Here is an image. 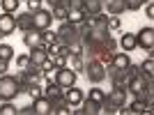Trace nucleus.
Segmentation results:
<instances>
[{
	"instance_id": "1",
	"label": "nucleus",
	"mask_w": 154,
	"mask_h": 115,
	"mask_svg": "<svg viewBox=\"0 0 154 115\" xmlns=\"http://www.w3.org/2000/svg\"><path fill=\"white\" fill-rule=\"evenodd\" d=\"M21 95L19 81L12 74H0V101H14Z\"/></svg>"
},
{
	"instance_id": "2",
	"label": "nucleus",
	"mask_w": 154,
	"mask_h": 115,
	"mask_svg": "<svg viewBox=\"0 0 154 115\" xmlns=\"http://www.w3.org/2000/svg\"><path fill=\"white\" fill-rule=\"evenodd\" d=\"M83 71H85V76H88V81L94 83V85H99L103 78H106V67L99 62V58H85L83 60Z\"/></svg>"
},
{
	"instance_id": "3",
	"label": "nucleus",
	"mask_w": 154,
	"mask_h": 115,
	"mask_svg": "<svg viewBox=\"0 0 154 115\" xmlns=\"http://www.w3.org/2000/svg\"><path fill=\"white\" fill-rule=\"evenodd\" d=\"M58 35V44H64V46H71L74 42H81V35H78V28L69 21H60V28L55 30Z\"/></svg>"
},
{
	"instance_id": "4",
	"label": "nucleus",
	"mask_w": 154,
	"mask_h": 115,
	"mask_svg": "<svg viewBox=\"0 0 154 115\" xmlns=\"http://www.w3.org/2000/svg\"><path fill=\"white\" fill-rule=\"evenodd\" d=\"M136 48H143L147 53L154 51V28L152 26H145L136 32Z\"/></svg>"
},
{
	"instance_id": "5",
	"label": "nucleus",
	"mask_w": 154,
	"mask_h": 115,
	"mask_svg": "<svg viewBox=\"0 0 154 115\" xmlns=\"http://www.w3.org/2000/svg\"><path fill=\"white\" fill-rule=\"evenodd\" d=\"M32 14V30H46V28H51V23H53V14H51V9H37V12H30Z\"/></svg>"
},
{
	"instance_id": "6",
	"label": "nucleus",
	"mask_w": 154,
	"mask_h": 115,
	"mask_svg": "<svg viewBox=\"0 0 154 115\" xmlns=\"http://www.w3.org/2000/svg\"><path fill=\"white\" fill-rule=\"evenodd\" d=\"M103 104H108V106H113V108L120 110V106L127 104V88H113V90H108Z\"/></svg>"
},
{
	"instance_id": "7",
	"label": "nucleus",
	"mask_w": 154,
	"mask_h": 115,
	"mask_svg": "<svg viewBox=\"0 0 154 115\" xmlns=\"http://www.w3.org/2000/svg\"><path fill=\"white\" fill-rule=\"evenodd\" d=\"M76 78H78V74H76L74 69H69L67 64H64V67H60V69H55V83H58L60 88L76 85Z\"/></svg>"
},
{
	"instance_id": "8",
	"label": "nucleus",
	"mask_w": 154,
	"mask_h": 115,
	"mask_svg": "<svg viewBox=\"0 0 154 115\" xmlns=\"http://www.w3.org/2000/svg\"><path fill=\"white\" fill-rule=\"evenodd\" d=\"M62 97L69 106H81V101H83V90L76 88V85H69V88H62Z\"/></svg>"
},
{
	"instance_id": "9",
	"label": "nucleus",
	"mask_w": 154,
	"mask_h": 115,
	"mask_svg": "<svg viewBox=\"0 0 154 115\" xmlns=\"http://www.w3.org/2000/svg\"><path fill=\"white\" fill-rule=\"evenodd\" d=\"M0 32L9 37L12 32H16V16L9 12H0Z\"/></svg>"
},
{
	"instance_id": "10",
	"label": "nucleus",
	"mask_w": 154,
	"mask_h": 115,
	"mask_svg": "<svg viewBox=\"0 0 154 115\" xmlns=\"http://www.w3.org/2000/svg\"><path fill=\"white\" fill-rule=\"evenodd\" d=\"M32 106H35V115H51V99H46L44 95L32 99Z\"/></svg>"
},
{
	"instance_id": "11",
	"label": "nucleus",
	"mask_w": 154,
	"mask_h": 115,
	"mask_svg": "<svg viewBox=\"0 0 154 115\" xmlns=\"http://www.w3.org/2000/svg\"><path fill=\"white\" fill-rule=\"evenodd\" d=\"M81 113L83 115H99L101 113V104L92 101L88 97H83V101H81Z\"/></svg>"
},
{
	"instance_id": "12",
	"label": "nucleus",
	"mask_w": 154,
	"mask_h": 115,
	"mask_svg": "<svg viewBox=\"0 0 154 115\" xmlns=\"http://www.w3.org/2000/svg\"><path fill=\"white\" fill-rule=\"evenodd\" d=\"M129 64H131V58H129L127 51H124V53H113V62H110V67H115V69L124 71Z\"/></svg>"
},
{
	"instance_id": "13",
	"label": "nucleus",
	"mask_w": 154,
	"mask_h": 115,
	"mask_svg": "<svg viewBox=\"0 0 154 115\" xmlns=\"http://www.w3.org/2000/svg\"><path fill=\"white\" fill-rule=\"evenodd\" d=\"M16 28H19L21 32L32 30V14H30V12H21V14H16Z\"/></svg>"
},
{
	"instance_id": "14",
	"label": "nucleus",
	"mask_w": 154,
	"mask_h": 115,
	"mask_svg": "<svg viewBox=\"0 0 154 115\" xmlns=\"http://www.w3.org/2000/svg\"><path fill=\"white\" fill-rule=\"evenodd\" d=\"M117 46H122V51L131 53L136 48V35L134 32H124L122 37H120V42H117Z\"/></svg>"
},
{
	"instance_id": "15",
	"label": "nucleus",
	"mask_w": 154,
	"mask_h": 115,
	"mask_svg": "<svg viewBox=\"0 0 154 115\" xmlns=\"http://www.w3.org/2000/svg\"><path fill=\"white\" fill-rule=\"evenodd\" d=\"M83 12L88 14V16H94V14L103 12L101 0H83Z\"/></svg>"
},
{
	"instance_id": "16",
	"label": "nucleus",
	"mask_w": 154,
	"mask_h": 115,
	"mask_svg": "<svg viewBox=\"0 0 154 115\" xmlns=\"http://www.w3.org/2000/svg\"><path fill=\"white\" fill-rule=\"evenodd\" d=\"M42 95H44L46 99H55V97L62 95V88L53 81V83H46V88H42Z\"/></svg>"
},
{
	"instance_id": "17",
	"label": "nucleus",
	"mask_w": 154,
	"mask_h": 115,
	"mask_svg": "<svg viewBox=\"0 0 154 115\" xmlns=\"http://www.w3.org/2000/svg\"><path fill=\"white\" fill-rule=\"evenodd\" d=\"M28 55H30V64H42L46 60V51L44 48H39V46H35V48H30V53H28Z\"/></svg>"
},
{
	"instance_id": "18",
	"label": "nucleus",
	"mask_w": 154,
	"mask_h": 115,
	"mask_svg": "<svg viewBox=\"0 0 154 115\" xmlns=\"http://www.w3.org/2000/svg\"><path fill=\"white\" fill-rule=\"evenodd\" d=\"M23 44H26L28 48H35V46L39 44V32H37V30H28V32H23Z\"/></svg>"
},
{
	"instance_id": "19",
	"label": "nucleus",
	"mask_w": 154,
	"mask_h": 115,
	"mask_svg": "<svg viewBox=\"0 0 154 115\" xmlns=\"http://www.w3.org/2000/svg\"><path fill=\"white\" fill-rule=\"evenodd\" d=\"M85 16H88V14H85L83 9H69L67 21H69V23H74V26H78V23H83V21H85Z\"/></svg>"
},
{
	"instance_id": "20",
	"label": "nucleus",
	"mask_w": 154,
	"mask_h": 115,
	"mask_svg": "<svg viewBox=\"0 0 154 115\" xmlns=\"http://www.w3.org/2000/svg\"><path fill=\"white\" fill-rule=\"evenodd\" d=\"M16 51H14V46L9 44H0V60H5V62H12Z\"/></svg>"
},
{
	"instance_id": "21",
	"label": "nucleus",
	"mask_w": 154,
	"mask_h": 115,
	"mask_svg": "<svg viewBox=\"0 0 154 115\" xmlns=\"http://www.w3.org/2000/svg\"><path fill=\"white\" fill-rule=\"evenodd\" d=\"M19 5H21V0H0V9H2V12H9V14L19 12Z\"/></svg>"
},
{
	"instance_id": "22",
	"label": "nucleus",
	"mask_w": 154,
	"mask_h": 115,
	"mask_svg": "<svg viewBox=\"0 0 154 115\" xmlns=\"http://www.w3.org/2000/svg\"><path fill=\"white\" fill-rule=\"evenodd\" d=\"M138 69H140V74L154 76V55H147L145 60H143V64H138Z\"/></svg>"
},
{
	"instance_id": "23",
	"label": "nucleus",
	"mask_w": 154,
	"mask_h": 115,
	"mask_svg": "<svg viewBox=\"0 0 154 115\" xmlns=\"http://www.w3.org/2000/svg\"><path fill=\"white\" fill-rule=\"evenodd\" d=\"M51 14H53V19H55V21H67L69 9H67L64 5H55V7H51Z\"/></svg>"
},
{
	"instance_id": "24",
	"label": "nucleus",
	"mask_w": 154,
	"mask_h": 115,
	"mask_svg": "<svg viewBox=\"0 0 154 115\" xmlns=\"http://www.w3.org/2000/svg\"><path fill=\"white\" fill-rule=\"evenodd\" d=\"M67 60H69V64H67L69 69H74L76 74H78V71H83V55H69Z\"/></svg>"
},
{
	"instance_id": "25",
	"label": "nucleus",
	"mask_w": 154,
	"mask_h": 115,
	"mask_svg": "<svg viewBox=\"0 0 154 115\" xmlns=\"http://www.w3.org/2000/svg\"><path fill=\"white\" fill-rule=\"evenodd\" d=\"M88 99H92V101H97V104H103V99H106V90H101V88H92V90H90V95H88Z\"/></svg>"
},
{
	"instance_id": "26",
	"label": "nucleus",
	"mask_w": 154,
	"mask_h": 115,
	"mask_svg": "<svg viewBox=\"0 0 154 115\" xmlns=\"http://www.w3.org/2000/svg\"><path fill=\"white\" fill-rule=\"evenodd\" d=\"M39 39H42L44 44H53V42H58V35L46 28V30H39Z\"/></svg>"
},
{
	"instance_id": "27",
	"label": "nucleus",
	"mask_w": 154,
	"mask_h": 115,
	"mask_svg": "<svg viewBox=\"0 0 154 115\" xmlns=\"http://www.w3.org/2000/svg\"><path fill=\"white\" fill-rule=\"evenodd\" d=\"M16 106L12 101H0V115H16Z\"/></svg>"
},
{
	"instance_id": "28",
	"label": "nucleus",
	"mask_w": 154,
	"mask_h": 115,
	"mask_svg": "<svg viewBox=\"0 0 154 115\" xmlns=\"http://www.w3.org/2000/svg\"><path fill=\"white\" fill-rule=\"evenodd\" d=\"M106 26H108L110 32H115V30H120V28H122V21H120V16H113V14H110L108 19H106Z\"/></svg>"
},
{
	"instance_id": "29",
	"label": "nucleus",
	"mask_w": 154,
	"mask_h": 115,
	"mask_svg": "<svg viewBox=\"0 0 154 115\" xmlns=\"http://www.w3.org/2000/svg\"><path fill=\"white\" fill-rule=\"evenodd\" d=\"M149 0H124V5H127V9L129 12H138L143 5H147Z\"/></svg>"
},
{
	"instance_id": "30",
	"label": "nucleus",
	"mask_w": 154,
	"mask_h": 115,
	"mask_svg": "<svg viewBox=\"0 0 154 115\" xmlns=\"http://www.w3.org/2000/svg\"><path fill=\"white\" fill-rule=\"evenodd\" d=\"M60 5H64L67 9H83V0H60Z\"/></svg>"
},
{
	"instance_id": "31",
	"label": "nucleus",
	"mask_w": 154,
	"mask_h": 115,
	"mask_svg": "<svg viewBox=\"0 0 154 115\" xmlns=\"http://www.w3.org/2000/svg\"><path fill=\"white\" fill-rule=\"evenodd\" d=\"M46 55H48V58L60 55V44H58V42H53V44H48V46H46Z\"/></svg>"
},
{
	"instance_id": "32",
	"label": "nucleus",
	"mask_w": 154,
	"mask_h": 115,
	"mask_svg": "<svg viewBox=\"0 0 154 115\" xmlns=\"http://www.w3.org/2000/svg\"><path fill=\"white\" fill-rule=\"evenodd\" d=\"M16 58V64H19L21 69H26L28 64H30V55H28V53H23V55H14Z\"/></svg>"
},
{
	"instance_id": "33",
	"label": "nucleus",
	"mask_w": 154,
	"mask_h": 115,
	"mask_svg": "<svg viewBox=\"0 0 154 115\" xmlns=\"http://www.w3.org/2000/svg\"><path fill=\"white\" fill-rule=\"evenodd\" d=\"M28 95H30L32 99H37V97H42V85H39V83H32L30 88H28Z\"/></svg>"
},
{
	"instance_id": "34",
	"label": "nucleus",
	"mask_w": 154,
	"mask_h": 115,
	"mask_svg": "<svg viewBox=\"0 0 154 115\" xmlns=\"http://www.w3.org/2000/svg\"><path fill=\"white\" fill-rule=\"evenodd\" d=\"M42 2H44V0H26L28 12H37V9H42Z\"/></svg>"
},
{
	"instance_id": "35",
	"label": "nucleus",
	"mask_w": 154,
	"mask_h": 115,
	"mask_svg": "<svg viewBox=\"0 0 154 115\" xmlns=\"http://www.w3.org/2000/svg\"><path fill=\"white\" fill-rule=\"evenodd\" d=\"M51 60H53V67H55V69H60V67L67 64V58H64V55H53Z\"/></svg>"
},
{
	"instance_id": "36",
	"label": "nucleus",
	"mask_w": 154,
	"mask_h": 115,
	"mask_svg": "<svg viewBox=\"0 0 154 115\" xmlns=\"http://www.w3.org/2000/svg\"><path fill=\"white\" fill-rule=\"evenodd\" d=\"M69 51H71V55H83V44H81V42H74V44L69 46Z\"/></svg>"
},
{
	"instance_id": "37",
	"label": "nucleus",
	"mask_w": 154,
	"mask_h": 115,
	"mask_svg": "<svg viewBox=\"0 0 154 115\" xmlns=\"http://www.w3.org/2000/svg\"><path fill=\"white\" fill-rule=\"evenodd\" d=\"M39 67L44 69V74H46V71H53V69H55V67H53V60H51V58H46V60L39 64Z\"/></svg>"
},
{
	"instance_id": "38",
	"label": "nucleus",
	"mask_w": 154,
	"mask_h": 115,
	"mask_svg": "<svg viewBox=\"0 0 154 115\" xmlns=\"http://www.w3.org/2000/svg\"><path fill=\"white\" fill-rule=\"evenodd\" d=\"M32 113H35V106H21L16 110V115H32Z\"/></svg>"
},
{
	"instance_id": "39",
	"label": "nucleus",
	"mask_w": 154,
	"mask_h": 115,
	"mask_svg": "<svg viewBox=\"0 0 154 115\" xmlns=\"http://www.w3.org/2000/svg\"><path fill=\"white\" fill-rule=\"evenodd\" d=\"M145 14H147L149 19H154V2H152V0H149L147 7H145Z\"/></svg>"
},
{
	"instance_id": "40",
	"label": "nucleus",
	"mask_w": 154,
	"mask_h": 115,
	"mask_svg": "<svg viewBox=\"0 0 154 115\" xmlns=\"http://www.w3.org/2000/svg\"><path fill=\"white\" fill-rule=\"evenodd\" d=\"M7 71H9V62L0 60V74H7Z\"/></svg>"
},
{
	"instance_id": "41",
	"label": "nucleus",
	"mask_w": 154,
	"mask_h": 115,
	"mask_svg": "<svg viewBox=\"0 0 154 115\" xmlns=\"http://www.w3.org/2000/svg\"><path fill=\"white\" fill-rule=\"evenodd\" d=\"M46 2H48V5H51V7H55V5H60V0H46Z\"/></svg>"
},
{
	"instance_id": "42",
	"label": "nucleus",
	"mask_w": 154,
	"mask_h": 115,
	"mask_svg": "<svg viewBox=\"0 0 154 115\" xmlns=\"http://www.w3.org/2000/svg\"><path fill=\"white\" fill-rule=\"evenodd\" d=\"M0 39H5V35H2V32H0Z\"/></svg>"
}]
</instances>
